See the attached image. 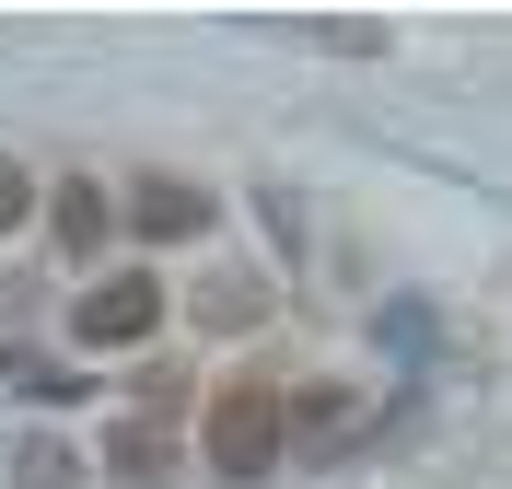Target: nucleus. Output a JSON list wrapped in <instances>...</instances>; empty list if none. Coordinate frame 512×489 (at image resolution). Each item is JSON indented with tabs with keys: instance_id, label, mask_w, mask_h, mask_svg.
Returning <instances> with one entry per match:
<instances>
[{
	"instance_id": "obj_1",
	"label": "nucleus",
	"mask_w": 512,
	"mask_h": 489,
	"mask_svg": "<svg viewBox=\"0 0 512 489\" xmlns=\"http://www.w3.org/2000/svg\"><path fill=\"white\" fill-rule=\"evenodd\" d=\"M198 443H210V478H268L291 455V396L280 385H222L210 420H198Z\"/></svg>"
},
{
	"instance_id": "obj_2",
	"label": "nucleus",
	"mask_w": 512,
	"mask_h": 489,
	"mask_svg": "<svg viewBox=\"0 0 512 489\" xmlns=\"http://www.w3.org/2000/svg\"><path fill=\"white\" fill-rule=\"evenodd\" d=\"M152 326H163V280H140V268L128 280H94V292L70 303V338L82 350H140Z\"/></svg>"
},
{
	"instance_id": "obj_3",
	"label": "nucleus",
	"mask_w": 512,
	"mask_h": 489,
	"mask_svg": "<svg viewBox=\"0 0 512 489\" xmlns=\"http://www.w3.org/2000/svg\"><path fill=\"white\" fill-rule=\"evenodd\" d=\"M128 233H152V245H187V233H210V198H198L187 175H152V187L128 198Z\"/></svg>"
},
{
	"instance_id": "obj_4",
	"label": "nucleus",
	"mask_w": 512,
	"mask_h": 489,
	"mask_svg": "<svg viewBox=\"0 0 512 489\" xmlns=\"http://www.w3.org/2000/svg\"><path fill=\"white\" fill-rule=\"evenodd\" d=\"M105 466L140 489H163V466H175V443H163V420H117V443H105Z\"/></svg>"
},
{
	"instance_id": "obj_5",
	"label": "nucleus",
	"mask_w": 512,
	"mask_h": 489,
	"mask_svg": "<svg viewBox=\"0 0 512 489\" xmlns=\"http://www.w3.org/2000/svg\"><path fill=\"white\" fill-rule=\"evenodd\" d=\"M59 245H70V257H94V245H105V187H82V175L59 187Z\"/></svg>"
},
{
	"instance_id": "obj_6",
	"label": "nucleus",
	"mask_w": 512,
	"mask_h": 489,
	"mask_svg": "<svg viewBox=\"0 0 512 489\" xmlns=\"http://www.w3.org/2000/svg\"><path fill=\"white\" fill-rule=\"evenodd\" d=\"M291 431H303V443H338V431H350V396H338V385H303V396H291Z\"/></svg>"
},
{
	"instance_id": "obj_7",
	"label": "nucleus",
	"mask_w": 512,
	"mask_h": 489,
	"mask_svg": "<svg viewBox=\"0 0 512 489\" xmlns=\"http://www.w3.org/2000/svg\"><path fill=\"white\" fill-rule=\"evenodd\" d=\"M198 315H210V326H245V315H268V292H256V280H210Z\"/></svg>"
},
{
	"instance_id": "obj_8",
	"label": "nucleus",
	"mask_w": 512,
	"mask_h": 489,
	"mask_svg": "<svg viewBox=\"0 0 512 489\" xmlns=\"http://www.w3.org/2000/svg\"><path fill=\"white\" fill-rule=\"evenodd\" d=\"M70 478H82V466H70L59 443H35V455H24V489H70Z\"/></svg>"
},
{
	"instance_id": "obj_9",
	"label": "nucleus",
	"mask_w": 512,
	"mask_h": 489,
	"mask_svg": "<svg viewBox=\"0 0 512 489\" xmlns=\"http://www.w3.org/2000/svg\"><path fill=\"white\" fill-rule=\"evenodd\" d=\"M24 210H35V187H24V163H0V233L24 222Z\"/></svg>"
}]
</instances>
